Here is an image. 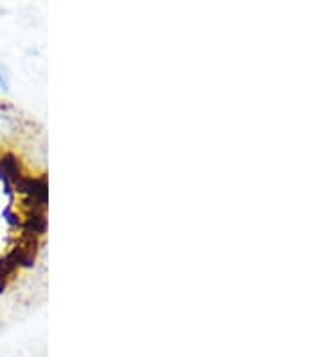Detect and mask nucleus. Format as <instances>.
<instances>
[{"mask_svg": "<svg viewBox=\"0 0 324 357\" xmlns=\"http://www.w3.org/2000/svg\"><path fill=\"white\" fill-rule=\"evenodd\" d=\"M4 287H6V280L0 276V292H4Z\"/></svg>", "mask_w": 324, "mask_h": 357, "instance_id": "obj_6", "label": "nucleus"}, {"mask_svg": "<svg viewBox=\"0 0 324 357\" xmlns=\"http://www.w3.org/2000/svg\"><path fill=\"white\" fill-rule=\"evenodd\" d=\"M0 165H2V168H4V178H6V181H8V177L15 178V181H18V178L22 177L20 172H18V161L15 159V155H11V153H8V155L2 157Z\"/></svg>", "mask_w": 324, "mask_h": 357, "instance_id": "obj_4", "label": "nucleus"}, {"mask_svg": "<svg viewBox=\"0 0 324 357\" xmlns=\"http://www.w3.org/2000/svg\"><path fill=\"white\" fill-rule=\"evenodd\" d=\"M45 227H47V222H45V218H43L42 211H33V215H31V217L26 220L27 233L43 235Z\"/></svg>", "mask_w": 324, "mask_h": 357, "instance_id": "obj_3", "label": "nucleus"}, {"mask_svg": "<svg viewBox=\"0 0 324 357\" xmlns=\"http://www.w3.org/2000/svg\"><path fill=\"white\" fill-rule=\"evenodd\" d=\"M17 188L20 192L29 193L31 199L40 204L47 202V183L45 178H29V177H20L17 181Z\"/></svg>", "mask_w": 324, "mask_h": 357, "instance_id": "obj_1", "label": "nucleus"}, {"mask_svg": "<svg viewBox=\"0 0 324 357\" xmlns=\"http://www.w3.org/2000/svg\"><path fill=\"white\" fill-rule=\"evenodd\" d=\"M17 118L11 114V109L9 107H4L0 105V137H11V135L17 134Z\"/></svg>", "mask_w": 324, "mask_h": 357, "instance_id": "obj_2", "label": "nucleus"}, {"mask_svg": "<svg viewBox=\"0 0 324 357\" xmlns=\"http://www.w3.org/2000/svg\"><path fill=\"white\" fill-rule=\"evenodd\" d=\"M9 89H11V79H9L8 69L4 66H0V91L9 92Z\"/></svg>", "mask_w": 324, "mask_h": 357, "instance_id": "obj_5", "label": "nucleus"}]
</instances>
